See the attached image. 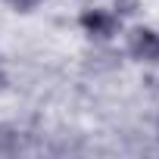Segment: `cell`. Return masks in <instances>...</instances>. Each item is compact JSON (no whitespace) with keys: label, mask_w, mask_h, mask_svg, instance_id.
Masks as SVG:
<instances>
[{"label":"cell","mask_w":159,"mask_h":159,"mask_svg":"<svg viewBox=\"0 0 159 159\" xmlns=\"http://www.w3.org/2000/svg\"><path fill=\"white\" fill-rule=\"evenodd\" d=\"M78 25L84 28V34H91L97 41H112L122 31V19L109 10H84L78 16Z\"/></svg>","instance_id":"6da1fadb"},{"label":"cell","mask_w":159,"mask_h":159,"mask_svg":"<svg viewBox=\"0 0 159 159\" xmlns=\"http://www.w3.org/2000/svg\"><path fill=\"white\" fill-rule=\"evenodd\" d=\"M128 53L140 62H159V31L147 28V25H137L128 34Z\"/></svg>","instance_id":"7a4b0ae2"},{"label":"cell","mask_w":159,"mask_h":159,"mask_svg":"<svg viewBox=\"0 0 159 159\" xmlns=\"http://www.w3.org/2000/svg\"><path fill=\"white\" fill-rule=\"evenodd\" d=\"M7 3H13L16 10H25V7H31V3H38V0H7Z\"/></svg>","instance_id":"3957f363"}]
</instances>
